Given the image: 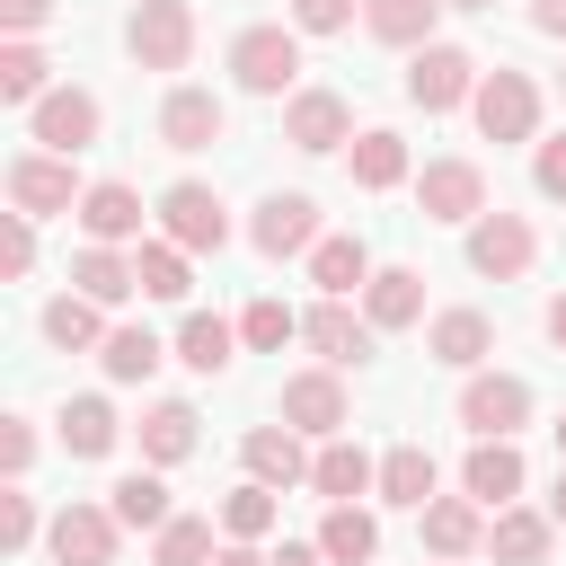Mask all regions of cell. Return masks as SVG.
Returning <instances> with one entry per match:
<instances>
[{
  "mask_svg": "<svg viewBox=\"0 0 566 566\" xmlns=\"http://www.w3.org/2000/svg\"><path fill=\"white\" fill-rule=\"evenodd\" d=\"M230 80L248 97H292L301 88V27H239L230 35Z\"/></svg>",
  "mask_w": 566,
  "mask_h": 566,
  "instance_id": "1",
  "label": "cell"
},
{
  "mask_svg": "<svg viewBox=\"0 0 566 566\" xmlns=\"http://www.w3.org/2000/svg\"><path fill=\"white\" fill-rule=\"evenodd\" d=\"M159 239H177L186 256H221V248H230V212H221V195L195 186V177H177V186L159 195Z\"/></svg>",
  "mask_w": 566,
  "mask_h": 566,
  "instance_id": "2",
  "label": "cell"
},
{
  "mask_svg": "<svg viewBox=\"0 0 566 566\" xmlns=\"http://www.w3.org/2000/svg\"><path fill=\"white\" fill-rule=\"evenodd\" d=\"M478 80H486V71H478L460 44H416V53H407V97H416L424 115L469 106V97H478Z\"/></svg>",
  "mask_w": 566,
  "mask_h": 566,
  "instance_id": "3",
  "label": "cell"
},
{
  "mask_svg": "<svg viewBox=\"0 0 566 566\" xmlns=\"http://www.w3.org/2000/svg\"><path fill=\"white\" fill-rule=\"evenodd\" d=\"M469 115H478L486 142H531V133H539V88H531V71H486L478 97H469Z\"/></svg>",
  "mask_w": 566,
  "mask_h": 566,
  "instance_id": "4",
  "label": "cell"
},
{
  "mask_svg": "<svg viewBox=\"0 0 566 566\" xmlns=\"http://www.w3.org/2000/svg\"><path fill=\"white\" fill-rule=\"evenodd\" d=\"M124 44H133L142 71H186V53H195V9H186V0H142L133 27H124Z\"/></svg>",
  "mask_w": 566,
  "mask_h": 566,
  "instance_id": "5",
  "label": "cell"
},
{
  "mask_svg": "<svg viewBox=\"0 0 566 566\" xmlns=\"http://www.w3.org/2000/svg\"><path fill=\"white\" fill-rule=\"evenodd\" d=\"M97 124H106V106H97L88 88H44V97H35V115H27L35 150H62V159H80V150L97 142Z\"/></svg>",
  "mask_w": 566,
  "mask_h": 566,
  "instance_id": "6",
  "label": "cell"
},
{
  "mask_svg": "<svg viewBox=\"0 0 566 566\" xmlns=\"http://www.w3.org/2000/svg\"><path fill=\"white\" fill-rule=\"evenodd\" d=\"M80 195H88V186L71 177L62 150H18V159H9V203H18V212H35V221H44V212H80Z\"/></svg>",
  "mask_w": 566,
  "mask_h": 566,
  "instance_id": "7",
  "label": "cell"
},
{
  "mask_svg": "<svg viewBox=\"0 0 566 566\" xmlns=\"http://www.w3.org/2000/svg\"><path fill=\"white\" fill-rule=\"evenodd\" d=\"M531 256H539V230H531L522 212H478V221H469V265H478L486 283L531 274Z\"/></svg>",
  "mask_w": 566,
  "mask_h": 566,
  "instance_id": "8",
  "label": "cell"
},
{
  "mask_svg": "<svg viewBox=\"0 0 566 566\" xmlns=\"http://www.w3.org/2000/svg\"><path fill=\"white\" fill-rule=\"evenodd\" d=\"M283 424H301V433H318V442L354 424V398H345L336 363H318V371H292V380H283Z\"/></svg>",
  "mask_w": 566,
  "mask_h": 566,
  "instance_id": "9",
  "label": "cell"
},
{
  "mask_svg": "<svg viewBox=\"0 0 566 566\" xmlns=\"http://www.w3.org/2000/svg\"><path fill=\"white\" fill-rule=\"evenodd\" d=\"M460 424H469V433H522V424H531V380H513V371H469V380H460Z\"/></svg>",
  "mask_w": 566,
  "mask_h": 566,
  "instance_id": "10",
  "label": "cell"
},
{
  "mask_svg": "<svg viewBox=\"0 0 566 566\" xmlns=\"http://www.w3.org/2000/svg\"><path fill=\"white\" fill-rule=\"evenodd\" d=\"M283 142L292 150H345L354 142V106L336 97V88H292V106H283Z\"/></svg>",
  "mask_w": 566,
  "mask_h": 566,
  "instance_id": "11",
  "label": "cell"
},
{
  "mask_svg": "<svg viewBox=\"0 0 566 566\" xmlns=\"http://www.w3.org/2000/svg\"><path fill=\"white\" fill-rule=\"evenodd\" d=\"M416 203H424V221H478L486 212V168L478 159H424Z\"/></svg>",
  "mask_w": 566,
  "mask_h": 566,
  "instance_id": "12",
  "label": "cell"
},
{
  "mask_svg": "<svg viewBox=\"0 0 566 566\" xmlns=\"http://www.w3.org/2000/svg\"><path fill=\"white\" fill-rule=\"evenodd\" d=\"M371 336H380V327H371V318H354V310H345V301H327V292H318V310H301V345H310L318 363H336V371L371 363Z\"/></svg>",
  "mask_w": 566,
  "mask_h": 566,
  "instance_id": "13",
  "label": "cell"
},
{
  "mask_svg": "<svg viewBox=\"0 0 566 566\" xmlns=\"http://www.w3.org/2000/svg\"><path fill=\"white\" fill-rule=\"evenodd\" d=\"M115 539H124L115 504H62L53 513V557L62 566H115Z\"/></svg>",
  "mask_w": 566,
  "mask_h": 566,
  "instance_id": "14",
  "label": "cell"
},
{
  "mask_svg": "<svg viewBox=\"0 0 566 566\" xmlns=\"http://www.w3.org/2000/svg\"><path fill=\"white\" fill-rule=\"evenodd\" d=\"M248 239H256V256H310L318 248V203L310 195H265Z\"/></svg>",
  "mask_w": 566,
  "mask_h": 566,
  "instance_id": "15",
  "label": "cell"
},
{
  "mask_svg": "<svg viewBox=\"0 0 566 566\" xmlns=\"http://www.w3.org/2000/svg\"><path fill=\"white\" fill-rule=\"evenodd\" d=\"M522 478H531V469H522L513 433H478V442H469V460H460V486H469L478 504H495V513L522 495Z\"/></svg>",
  "mask_w": 566,
  "mask_h": 566,
  "instance_id": "16",
  "label": "cell"
},
{
  "mask_svg": "<svg viewBox=\"0 0 566 566\" xmlns=\"http://www.w3.org/2000/svg\"><path fill=\"white\" fill-rule=\"evenodd\" d=\"M221 133H230V106L212 88H168V106H159V142L168 150H212Z\"/></svg>",
  "mask_w": 566,
  "mask_h": 566,
  "instance_id": "17",
  "label": "cell"
},
{
  "mask_svg": "<svg viewBox=\"0 0 566 566\" xmlns=\"http://www.w3.org/2000/svg\"><path fill=\"white\" fill-rule=\"evenodd\" d=\"M310 486H318L327 504H354V495H371V486H380V460H371L363 442L327 433V442H318V460H310Z\"/></svg>",
  "mask_w": 566,
  "mask_h": 566,
  "instance_id": "18",
  "label": "cell"
},
{
  "mask_svg": "<svg viewBox=\"0 0 566 566\" xmlns=\"http://www.w3.org/2000/svg\"><path fill=\"white\" fill-rule=\"evenodd\" d=\"M80 230H88L97 248H124V239H142V195H133L124 177H97V186L80 195Z\"/></svg>",
  "mask_w": 566,
  "mask_h": 566,
  "instance_id": "19",
  "label": "cell"
},
{
  "mask_svg": "<svg viewBox=\"0 0 566 566\" xmlns=\"http://www.w3.org/2000/svg\"><path fill=\"white\" fill-rule=\"evenodd\" d=\"M363 318H371L380 336H389V327H416V318H424V274H416V265H371Z\"/></svg>",
  "mask_w": 566,
  "mask_h": 566,
  "instance_id": "20",
  "label": "cell"
},
{
  "mask_svg": "<svg viewBox=\"0 0 566 566\" xmlns=\"http://www.w3.org/2000/svg\"><path fill=\"white\" fill-rule=\"evenodd\" d=\"M239 460H248V478H265V486H301L318 451H301V424H256V433L239 442Z\"/></svg>",
  "mask_w": 566,
  "mask_h": 566,
  "instance_id": "21",
  "label": "cell"
},
{
  "mask_svg": "<svg viewBox=\"0 0 566 566\" xmlns=\"http://www.w3.org/2000/svg\"><path fill=\"white\" fill-rule=\"evenodd\" d=\"M424 548L433 557H469V548H486V504L460 486V495H433L424 504Z\"/></svg>",
  "mask_w": 566,
  "mask_h": 566,
  "instance_id": "22",
  "label": "cell"
},
{
  "mask_svg": "<svg viewBox=\"0 0 566 566\" xmlns=\"http://www.w3.org/2000/svg\"><path fill=\"white\" fill-rule=\"evenodd\" d=\"M424 354H433V363H451V371H478V363L495 354V327H486V310H442V318L424 327Z\"/></svg>",
  "mask_w": 566,
  "mask_h": 566,
  "instance_id": "23",
  "label": "cell"
},
{
  "mask_svg": "<svg viewBox=\"0 0 566 566\" xmlns=\"http://www.w3.org/2000/svg\"><path fill=\"white\" fill-rule=\"evenodd\" d=\"M380 504H407V513H424L433 495H442V469H433V451L424 442H398L389 460H380V486H371Z\"/></svg>",
  "mask_w": 566,
  "mask_h": 566,
  "instance_id": "24",
  "label": "cell"
},
{
  "mask_svg": "<svg viewBox=\"0 0 566 566\" xmlns=\"http://www.w3.org/2000/svg\"><path fill=\"white\" fill-rule=\"evenodd\" d=\"M548 539H557V513H531V504H504V513L486 522L495 566H539V557H548Z\"/></svg>",
  "mask_w": 566,
  "mask_h": 566,
  "instance_id": "25",
  "label": "cell"
},
{
  "mask_svg": "<svg viewBox=\"0 0 566 566\" xmlns=\"http://www.w3.org/2000/svg\"><path fill=\"white\" fill-rule=\"evenodd\" d=\"M345 168H354V186H363V195H389V186H407V142L371 124V133H354V142H345Z\"/></svg>",
  "mask_w": 566,
  "mask_h": 566,
  "instance_id": "26",
  "label": "cell"
},
{
  "mask_svg": "<svg viewBox=\"0 0 566 566\" xmlns=\"http://www.w3.org/2000/svg\"><path fill=\"white\" fill-rule=\"evenodd\" d=\"M71 283H80V292H88L97 310H115V301H133V292H142L133 256H124V248H97V239H88V248L71 256Z\"/></svg>",
  "mask_w": 566,
  "mask_h": 566,
  "instance_id": "27",
  "label": "cell"
},
{
  "mask_svg": "<svg viewBox=\"0 0 566 566\" xmlns=\"http://www.w3.org/2000/svg\"><path fill=\"white\" fill-rule=\"evenodd\" d=\"M310 283H318L327 301H354V292L371 283V248H363V239H318V248H310Z\"/></svg>",
  "mask_w": 566,
  "mask_h": 566,
  "instance_id": "28",
  "label": "cell"
},
{
  "mask_svg": "<svg viewBox=\"0 0 566 566\" xmlns=\"http://www.w3.org/2000/svg\"><path fill=\"white\" fill-rule=\"evenodd\" d=\"M133 433H142V460H150V469H177V460L195 451V407H186V398H159Z\"/></svg>",
  "mask_w": 566,
  "mask_h": 566,
  "instance_id": "29",
  "label": "cell"
},
{
  "mask_svg": "<svg viewBox=\"0 0 566 566\" xmlns=\"http://www.w3.org/2000/svg\"><path fill=\"white\" fill-rule=\"evenodd\" d=\"M53 424H62V451H71V460H106V451H115V433H124L106 398H71Z\"/></svg>",
  "mask_w": 566,
  "mask_h": 566,
  "instance_id": "30",
  "label": "cell"
},
{
  "mask_svg": "<svg viewBox=\"0 0 566 566\" xmlns=\"http://www.w3.org/2000/svg\"><path fill=\"white\" fill-rule=\"evenodd\" d=\"M433 18H442V0H363V27L380 35V44H433Z\"/></svg>",
  "mask_w": 566,
  "mask_h": 566,
  "instance_id": "31",
  "label": "cell"
},
{
  "mask_svg": "<svg viewBox=\"0 0 566 566\" xmlns=\"http://www.w3.org/2000/svg\"><path fill=\"white\" fill-rule=\"evenodd\" d=\"M230 345H239V327H230V318L186 310V327H177V363H186V371H230Z\"/></svg>",
  "mask_w": 566,
  "mask_h": 566,
  "instance_id": "32",
  "label": "cell"
},
{
  "mask_svg": "<svg viewBox=\"0 0 566 566\" xmlns=\"http://www.w3.org/2000/svg\"><path fill=\"white\" fill-rule=\"evenodd\" d=\"M318 548H327L336 566H371V548H380V522H371L363 504H327V522H318Z\"/></svg>",
  "mask_w": 566,
  "mask_h": 566,
  "instance_id": "33",
  "label": "cell"
},
{
  "mask_svg": "<svg viewBox=\"0 0 566 566\" xmlns=\"http://www.w3.org/2000/svg\"><path fill=\"white\" fill-rule=\"evenodd\" d=\"M221 548H212V522L203 513H168L159 531H150V566H212Z\"/></svg>",
  "mask_w": 566,
  "mask_h": 566,
  "instance_id": "34",
  "label": "cell"
},
{
  "mask_svg": "<svg viewBox=\"0 0 566 566\" xmlns=\"http://www.w3.org/2000/svg\"><path fill=\"white\" fill-rule=\"evenodd\" d=\"M274 495H283V486H265V478L230 486V495H221V531H230V539H265V531L283 522V504H274Z\"/></svg>",
  "mask_w": 566,
  "mask_h": 566,
  "instance_id": "35",
  "label": "cell"
},
{
  "mask_svg": "<svg viewBox=\"0 0 566 566\" xmlns=\"http://www.w3.org/2000/svg\"><path fill=\"white\" fill-rule=\"evenodd\" d=\"M133 274H142V292H150V301H186V292H195V283H186V248H177V239H142V248H133Z\"/></svg>",
  "mask_w": 566,
  "mask_h": 566,
  "instance_id": "36",
  "label": "cell"
},
{
  "mask_svg": "<svg viewBox=\"0 0 566 566\" xmlns=\"http://www.w3.org/2000/svg\"><path fill=\"white\" fill-rule=\"evenodd\" d=\"M44 336H53L62 354H88V345H106V318H97L88 292H62V301L44 310Z\"/></svg>",
  "mask_w": 566,
  "mask_h": 566,
  "instance_id": "37",
  "label": "cell"
},
{
  "mask_svg": "<svg viewBox=\"0 0 566 566\" xmlns=\"http://www.w3.org/2000/svg\"><path fill=\"white\" fill-rule=\"evenodd\" d=\"M159 336L150 327H106V345H97V363H106V380H150L159 371Z\"/></svg>",
  "mask_w": 566,
  "mask_h": 566,
  "instance_id": "38",
  "label": "cell"
},
{
  "mask_svg": "<svg viewBox=\"0 0 566 566\" xmlns=\"http://www.w3.org/2000/svg\"><path fill=\"white\" fill-rule=\"evenodd\" d=\"M106 504H115V522H124V531H159V522H168V486H159V469L115 478V495H106Z\"/></svg>",
  "mask_w": 566,
  "mask_h": 566,
  "instance_id": "39",
  "label": "cell"
},
{
  "mask_svg": "<svg viewBox=\"0 0 566 566\" xmlns=\"http://www.w3.org/2000/svg\"><path fill=\"white\" fill-rule=\"evenodd\" d=\"M44 71H53V62L35 53V35H9V44H0V97H9V106H35V97H44Z\"/></svg>",
  "mask_w": 566,
  "mask_h": 566,
  "instance_id": "40",
  "label": "cell"
},
{
  "mask_svg": "<svg viewBox=\"0 0 566 566\" xmlns=\"http://www.w3.org/2000/svg\"><path fill=\"white\" fill-rule=\"evenodd\" d=\"M283 336H301V318H292L283 301H248V310H239V345H256V354H274Z\"/></svg>",
  "mask_w": 566,
  "mask_h": 566,
  "instance_id": "41",
  "label": "cell"
},
{
  "mask_svg": "<svg viewBox=\"0 0 566 566\" xmlns=\"http://www.w3.org/2000/svg\"><path fill=\"white\" fill-rule=\"evenodd\" d=\"M354 9H363V0H292V27H301V35H345Z\"/></svg>",
  "mask_w": 566,
  "mask_h": 566,
  "instance_id": "42",
  "label": "cell"
},
{
  "mask_svg": "<svg viewBox=\"0 0 566 566\" xmlns=\"http://www.w3.org/2000/svg\"><path fill=\"white\" fill-rule=\"evenodd\" d=\"M27 265H35V212H9V230H0V274L18 283Z\"/></svg>",
  "mask_w": 566,
  "mask_h": 566,
  "instance_id": "43",
  "label": "cell"
},
{
  "mask_svg": "<svg viewBox=\"0 0 566 566\" xmlns=\"http://www.w3.org/2000/svg\"><path fill=\"white\" fill-rule=\"evenodd\" d=\"M0 539H9V548H27V539H35V495H27V486H9V495H0Z\"/></svg>",
  "mask_w": 566,
  "mask_h": 566,
  "instance_id": "44",
  "label": "cell"
},
{
  "mask_svg": "<svg viewBox=\"0 0 566 566\" xmlns=\"http://www.w3.org/2000/svg\"><path fill=\"white\" fill-rule=\"evenodd\" d=\"M531 177H539V195H548V203H566V133L531 150Z\"/></svg>",
  "mask_w": 566,
  "mask_h": 566,
  "instance_id": "45",
  "label": "cell"
},
{
  "mask_svg": "<svg viewBox=\"0 0 566 566\" xmlns=\"http://www.w3.org/2000/svg\"><path fill=\"white\" fill-rule=\"evenodd\" d=\"M27 460H35V424H27V416H9V424H0V469H9V478H27Z\"/></svg>",
  "mask_w": 566,
  "mask_h": 566,
  "instance_id": "46",
  "label": "cell"
},
{
  "mask_svg": "<svg viewBox=\"0 0 566 566\" xmlns=\"http://www.w3.org/2000/svg\"><path fill=\"white\" fill-rule=\"evenodd\" d=\"M53 18V0H0V35H35Z\"/></svg>",
  "mask_w": 566,
  "mask_h": 566,
  "instance_id": "47",
  "label": "cell"
},
{
  "mask_svg": "<svg viewBox=\"0 0 566 566\" xmlns=\"http://www.w3.org/2000/svg\"><path fill=\"white\" fill-rule=\"evenodd\" d=\"M274 566H336V557H327L318 539H283V548H274Z\"/></svg>",
  "mask_w": 566,
  "mask_h": 566,
  "instance_id": "48",
  "label": "cell"
},
{
  "mask_svg": "<svg viewBox=\"0 0 566 566\" xmlns=\"http://www.w3.org/2000/svg\"><path fill=\"white\" fill-rule=\"evenodd\" d=\"M531 27L539 35H566V0H531Z\"/></svg>",
  "mask_w": 566,
  "mask_h": 566,
  "instance_id": "49",
  "label": "cell"
},
{
  "mask_svg": "<svg viewBox=\"0 0 566 566\" xmlns=\"http://www.w3.org/2000/svg\"><path fill=\"white\" fill-rule=\"evenodd\" d=\"M212 566H274V557H256V539H230V548H221Z\"/></svg>",
  "mask_w": 566,
  "mask_h": 566,
  "instance_id": "50",
  "label": "cell"
},
{
  "mask_svg": "<svg viewBox=\"0 0 566 566\" xmlns=\"http://www.w3.org/2000/svg\"><path fill=\"white\" fill-rule=\"evenodd\" d=\"M548 345H557V354H566V292H557V301H548Z\"/></svg>",
  "mask_w": 566,
  "mask_h": 566,
  "instance_id": "51",
  "label": "cell"
},
{
  "mask_svg": "<svg viewBox=\"0 0 566 566\" xmlns=\"http://www.w3.org/2000/svg\"><path fill=\"white\" fill-rule=\"evenodd\" d=\"M548 513H557V531H566V469H557V495H548Z\"/></svg>",
  "mask_w": 566,
  "mask_h": 566,
  "instance_id": "52",
  "label": "cell"
},
{
  "mask_svg": "<svg viewBox=\"0 0 566 566\" xmlns=\"http://www.w3.org/2000/svg\"><path fill=\"white\" fill-rule=\"evenodd\" d=\"M442 9H495V0H442Z\"/></svg>",
  "mask_w": 566,
  "mask_h": 566,
  "instance_id": "53",
  "label": "cell"
},
{
  "mask_svg": "<svg viewBox=\"0 0 566 566\" xmlns=\"http://www.w3.org/2000/svg\"><path fill=\"white\" fill-rule=\"evenodd\" d=\"M557 460H566V416H557Z\"/></svg>",
  "mask_w": 566,
  "mask_h": 566,
  "instance_id": "54",
  "label": "cell"
},
{
  "mask_svg": "<svg viewBox=\"0 0 566 566\" xmlns=\"http://www.w3.org/2000/svg\"><path fill=\"white\" fill-rule=\"evenodd\" d=\"M424 566H460V557H424Z\"/></svg>",
  "mask_w": 566,
  "mask_h": 566,
  "instance_id": "55",
  "label": "cell"
}]
</instances>
